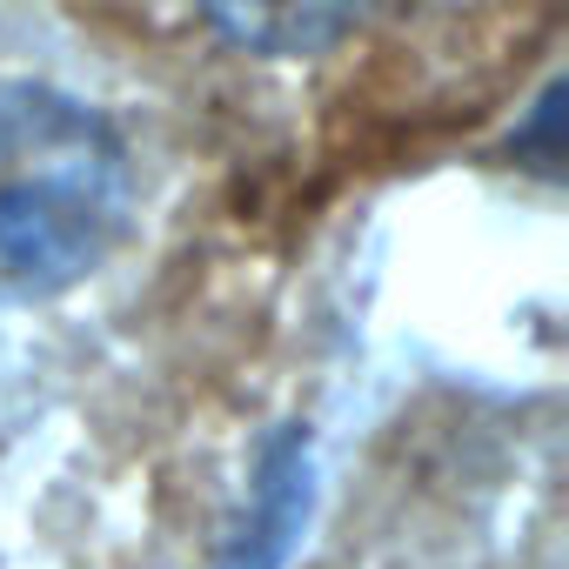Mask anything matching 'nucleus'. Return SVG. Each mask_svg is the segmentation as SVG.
Returning <instances> with one entry per match:
<instances>
[{"mask_svg": "<svg viewBox=\"0 0 569 569\" xmlns=\"http://www.w3.org/2000/svg\"><path fill=\"white\" fill-rule=\"evenodd\" d=\"M128 148L74 94L0 81V302L61 296L128 221Z\"/></svg>", "mask_w": 569, "mask_h": 569, "instance_id": "f257e3e1", "label": "nucleus"}, {"mask_svg": "<svg viewBox=\"0 0 569 569\" xmlns=\"http://www.w3.org/2000/svg\"><path fill=\"white\" fill-rule=\"evenodd\" d=\"M141 21L194 54L254 68H329L349 54L429 48L462 0H134Z\"/></svg>", "mask_w": 569, "mask_h": 569, "instance_id": "f03ea898", "label": "nucleus"}]
</instances>
